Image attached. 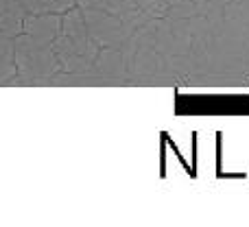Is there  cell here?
Listing matches in <instances>:
<instances>
[]
</instances>
